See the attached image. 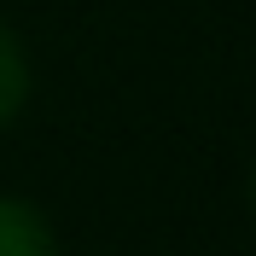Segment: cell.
<instances>
[{"label":"cell","instance_id":"obj_1","mask_svg":"<svg viewBox=\"0 0 256 256\" xmlns=\"http://www.w3.org/2000/svg\"><path fill=\"white\" fill-rule=\"evenodd\" d=\"M0 256H58L52 216L24 192H0Z\"/></svg>","mask_w":256,"mask_h":256},{"label":"cell","instance_id":"obj_2","mask_svg":"<svg viewBox=\"0 0 256 256\" xmlns=\"http://www.w3.org/2000/svg\"><path fill=\"white\" fill-rule=\"evenodd\" d=\"M30 94H35V64H30V47L24 35L0 18V134L30 111Z\"/></svg>","mask_w":256,"mask_h":256},{"label":"cell","instance_id":"obj_3","mask_svg":"<svg viewBox=\"0 0 256 256\" xmlns=\"http://www.w3.org/2000/svg\"><path fill=\"white\" fill-rule=\"evenodd\" d=\"M244 198H250V216H256V163H250V175H244Z\"/></svg>","mask_w":256,"mask_h":256}]
</instances>
